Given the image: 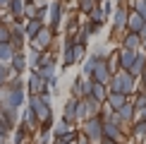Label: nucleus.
<instances>
[{"label": "nucleus", "mask_w": 146, "mask_h": 144, "mask_svg": "<svg viewBox=\"0 0 146 144\" xmlns=\"http://www.w3.org/2000/svg\"><path fill=\"white\" fill-rule=\"evenodd\" d=\"M144 144H146V142H144Z\"/></svg>", "instance_id": "43"}, {"label": "nucleus", "mask_w": 146, "mask_h": 144, "mask_svg": "<svg viewBox=\"0 0 146 144\" xmlns=\"http://www.w3.org/2000/svg\"><path fill=\"white\" fill-rule=\"evenodd\" d=\"M103 12H106V17L113 12V5H110V0H106V3H103Z\"/></svg>", "instance_id": "33"}, {"label": "nucleus", "mask_w": 146, "mask_h": 144, "mask_svg": "<svg viewBox=\"0 0 146 144\" xmlns=\"http://www.w3.org/2000/svg\"><path fill=\"white\" fill-rule=\"evenodd\" d=\"M103 139H113L117 144H127V132L120 127V125L106 120V123H103Z\"/></svg>", "instance_id": "4"}, {"label": "nucleus", "mask_w": 146, "mask_h": 144, "mask_svg": "<svg viewBox=\"0 0 146 144\" xmlns=\"http://www.w3.org/2000/svg\"><path fill=\"white\" fill-rule=\"evenodd\" d=\"M3 120H5V123L10 125L12 130H15L17 125H19L22 115H19V111H17V108H7V111H3Z\"/></svg>", "instance_id": "19"}, {"label": "nucleus", "mask_w": 146, "mask_h": 144, "mask_svg": "<svg viewBox=\"0 0 146 144\" xmlns=\"http://www.w3.org/2000/svg\"><path fill=\"white\" fill-rule=\"evenodd\" d=\"M74 144H91V142H89V139H86V137H84V135H79V137H77V142H74Z\"/></svg>", "instance_id": "35"}, {"label": "nucleus", "mask_w": 146, "mask_h": 144, "mask_svg": "<svg viewBox=\"0 0 146 144\" xmlns=\"http://www.w3.org/2000/svg\"><path fill=\"white\" fill-rule=\"evenodd\" d=\"M53 144H74V142H60V139H53Z\"/></svg>", "instance_id": "38"}, {"label": "nucleus", "mask_w": 146, "mask_h": 144, "mask_svg": "<svg viewBox=\"0 0 146 144\" xmlns=\"http://www.w3.org/2000/svg\"><path fill=\"white\" fill-rule=\"evenodd\" d=\"M127 101H129V96H125V94H120V91H108L106 106H110V111H113V113H117L120 108L127 103Z\"/></svg>", "instance_id": "11"}, {"label": "nucleus", "mask_w": 146, "mask_h": 144, "mask_svg": "<svg viewBox=\"0 0 146 144\" xmlns=\"http://www.w3.org/2000/svg\"><path fill=\"white\" fill-rule=\"evenodd\" d=\"M120 43H122V48H127V51H141V39H139V34L125 31Z\"/></svg>", "instance_id": "17"}, {"label": "nucleus", "mask_w": 146, "mask_h": 144, "mask_svg": "<svg viewBox=\"0 0 146 144\" xmlns=\"http://www.w3.org/2000/svg\"><path fill=\"white\" fill-rule=\"evenodd\" d=\"M15 58V48L10 43H0V63H10Z\"/></svg>", "instance_id": "25"}, {"label": "nucleus", "mask_w": 146, "mask_h": 144, "mask_svg": "<svg viewBox=\"0 0 146 144\" xmlns=\"http://www.w3.org/2000/svg\"><path fill=\"white\" fill-rule=\"evenodd\" d=\"M53 34H55V31H53L50 27H43V29H41V34L31 41V46H36L41 53H48L53 48Z\"/></svg>", "instance_id": "6"}, {"label": "nucleus", "mask_w": 146, "mask_h": 144, "mask_svg": "<svg viewBox=\"0 0 146 144\" xmlns=\"http://www.w3.org/2000/svg\"><path fill=\"white\" fill-rule=\"evenodd\" d=\"M74 58H77V63H84L86 60V43H74Z\"/></svg>", "instance_id": "28"}, {"label": "nucleus", "mask_w": 146, "mask_h": 144, "mask_svg": "<svg viewBox=\"0 0 146 144\" xmlns=\"http://www.w3.org/2000/svg\"><path fill=\"white\" fill-rule=\"evenodd\" d=\"M10 5V0H0V7H7Z\"/></svg>", "instance_id": "36"}, {"label": "nucleus", "mask_w": 146, "mask_h": 144, "mask_svg": "<svg viewBox=\"0 0 146 144\" xmlns=\"http://www.w3.org/2000/svg\"><path fill=\"white\" fill-rule=\"evenodd\" d=\"M134 120H146V108H141V111H137Z\"/></svg>", "instance_id": "34"}, {"label": "nucleus", "mask_w": 146, "mask_h": 144, "mask_svg": "<svg viewBox=\"0 0 146 144\" xmlns=\"http://www.w3.org/2000/svg\"><path fill=\"white\" fill-rule=\"evenodd\" d=\"M96 5H98L96 0H79V10H82L84 15H91V10H94Z\"/></svg>", "instance_id": "29"}, {"label": "nucleus", "mask_w": 146, "mask_h": 144, "mask_svg": "<svg viewBox=\"0 0 146 144\" xmlns=\"http://www.w3.org/2000/svg\"><path fill=\"white\" fill-rule=\"evenodd\" d=\"M27 65H29V58H27L24 51L15 53V58L10 60V67H12V72H17V75H24V72H27Z\"/></svg>", "instance_id": "13"}, {"label": "nucleus", "mask_w": 146, "mask_h": 144, "mask_svg": "<svg viewBox=\"0 0 146 144\" xmlns=\"http://www.w3.org/2000/svg\"><path fill=\"white\" fill-rule=\"evenodd\" d=\"M98 60H101V58H96L94 53H91V58L84 60V70H82V75H84V77H91V75H94V70H96V65H98Z\"/></svg>", "instance_id": "23"}, {"label": "nucleus", "mask_w": 146, "mask_h": 144, "mask_svg": "<svg viewBox=\"0 0 146 144\" xmlns=\"http://www.w3.org/2000/svg\"><path fill=\"white\" fill-rule=\"evenodd\" d=\"M91 118V113H89V103H86V99H79V106H77V123L82 125L84 120H89Z\"/></svg>", "instance_id": "21"}, {"label": "nucleus", "mask_w": 146, "mask_h": 144, "mask_svg": "<svg viewBox=\"0 0 146 144\" xmlns=\"http://www.w3.org/2000/svg\"><path fill=\"white\" fill-rule=\"evenodd\" d=\"M86 99H89V96H86ZM91 99H96V101H101V103H106V99H108V87H106V84L94 82V87H91Z\"/></svg>", "instance_id": "18"}, {"label": "nucleus", "mask_w": 146, "mask_h": 144, "mask_svg": "<svg viewBox=\"0 0 146 144\" xmlns=\"http://www.w3.org/2000/svg\"><path fill=\"white\" fill-rule=\"evenodd\" d=\"M110 77H113V67L108 65V60H98V65H96L94 75H91V79L98 82V84H110Z\"/></svg>", "instance_id": "7"}, {"label": "nucleus", "mask_w": 146, "mask_h": 144, "mask_svg": "<svg viewBox=\"0 0 146 144\" xmlns=\"http://www.w3.org/2000/svg\"><path fill=\"white\" fill-rule=\"evenodd\" d=\"M144 72H146V51L141 48V51H137V60H134V65H132L129 75H132V77H137V79H139V77H141Z\"/></svg>", "instance_id": "15"}, {"label": "nucleus", "mask_w": 146, "mask_h": 144, "mask_svg": "<svg viewBox=\"0 0 146 144\" xmlns=\"http://www.w3.org/2000/svg\"><path fill=\"white\" fill-rule=\"evenodd\" d=\"M91 22H98V24H103V22H106L108 19V17H106V12H103V7H101V5H96V7L94 10H91Z\"/></svg>", "instance_id": "27"}, {"label": "nucleus", "mask_w": 146, "mask_h": 144, "mask_svg": "<svg viewBox=\"0 0 146 144\" xmlns=\"http://www.w3.org/2000/svg\"><path fill=\"white\" fill-rule=\"evenodd\" d=\"M31 144H53V132L50 130H38L31 137Z\"/></svg>", "instance_id": "20"}, {"label": "nucleus", "mask_w": 146, "mask_h": 144, "mask_svg": "<svg viewBox=\"0 0 146 144\" xmlns=\"http://www.w3.org/2000/svg\"><path fill=\"white\" fill-rule=\"evenodd\" d=\"M96 3H98V5H101V3H106V0H96Z\"/></svg>", "instance_id": "41"}, {"label": "nucleus", "mask_w": 146, "mask_h": 144, "mask_svg": "<svg viewBox=\"0 0 146 144\" xmlns=\"http://www.w3.org/2000/svg\"><path fill=\"white\" fill-rule=\"evenodd\" d=\"M144 24H146V19L139 12H134V10H129V19H127V31H132V34H139L144 29Z\"/></svg>", "instance_id": "16"}, {"label": "nucleus", "mask_w": 146, "mask_h": 144, "mask_svg": "<svg viewBox=\"0 0 146 144\" xmlns=\"http://www.w3.org/2000/svg\"><path fill=\"white\" fill-rule=\"evenodd\" d=\"M144 3H146V0H144Z\"/></svg>", "instance_id": "42"}, {"label": "nucleus", "mask_w": 146, "mask_h": 144, "mask_svg": "<svg viewBox=\"0 0 146 144\" xmlns=\"http://www.w3.org/2000/svg\"><path fill=\"white\" fill-rule=\"evenodd\" d=\"M139 39H141V48H146V24H144L141 31H139Z\"/></svg>", "instance_id": "32"}, {"label": "nucleus", "mask_w": 146, "mask_h": 144, "mask_svg": "<svg viewBox=\"0 0 146 144\" xmlns=\"http://www.w3.org/2000/svg\"><path fill=\"white\" fill-rule=\"evenodd\" d=\"M70 96H74V99H84V91H82V75L74 77V82H72V87H70Z\"/></svg>", "instance_id": "26"}, {"label": "nucleus", "mask_w": 146, "mask_h": 144, "mask_svg": "<svg viewBox=\"0 0 146 144\" xmlns=\"http://www.w3.org/2000/svg\"><path fill=\"white\" fill-rule=\"evenodd\" d=\"M77 106H79V99H67L62 106V120H67V123H77Z\"/></svg>", "instance_id": "12"}, {"label": "nucleus", "mask_w": 146, "mask_h": 144, "mask_svg": "<svg viewBox=\"0 0 146 144\" xmlns=\"http://www.w3.org/2000/svg\"><path fill=\"white\" fill-rule=\"evenodd\" d=\"M12 39V22H3L0 24V43H10Z\"/></svg>", "instance_id": "24"}, {"label": "nucleus", "mask_w": 146, "mask_h": 144, "mask_svg": "<svg viewBox=\"0 0 146 144\" xmlns=\"http://www.w3.org/2000/svg\"><path fill=\"white\" fill-rule=\"evenodd\" d=\"M108 91H120V94H125V96L132 99L134 91H137V77H132L129 72H125V70L113 72L110 84H108Z\"/></svg>", "instance_id": "1"}, {"label": "nucleus", "mask_w": 146, "mask_h": 144, "mask_svg": "<svg viewBox=\"0 0 146 144\" xmlns=\"http://www.w3.org/2000/svg\"><path fill=\"white\" fill-rule=\"evenodd\" d=\"M10 79H12V67H10V63H0V89L7 87Z\"/></svg>", "instance_id": "22"}, {"label": "nucleus", "mask_w": 146, "mask_h": 144, "mask_svg": "<svg viewBox=\"0 0 146 144\" xmlns=\"http://www.w3.org/2000/svg\"><path fill=\"white\" fill-rule=\"evenodd\" d=\"M46 91H50V89H48V82H46L36 70H31V77L27 79V94L41 96V94H46Z\"/></svg>", "instance_id": "5"}, {"label": "nucleus", "mask_w": 146, "mask_h": 144, "mask_svg": "<svg viewBox=\"0 0 146 144\" xmlns=\"http://www.w3.org/2000/svg\"><path fill=\"white\" fill-rule=\"evenodd\" d=\"M103 115H94L89 120H84L82 125H79V135H84L91 144H101L103 139Z\"/></svg>", "instance_id": "2"}, {"label": "nucleus", "mask_w": 146, "mask_h": 144, "mask_svg": "<svg viewBox=\"0 0 146 144\" xmlns=\"http://www.w3.org/2000/svg\"><path fill=\"white\" fill-rule=\"evenodd\" d=\"M134 12H139V15L146 19V3L144 0H134Z\"/></svg>", "instance_id": "31"}, {"label": "nucleus", "mask_w": 146, "mask_h": 144, "mask_svg": "<svg viewBox=\"0 0 146 144\" xmlns=\"http://www.w3.org/2000/svg\"><path fill=\"white\" fill-rule=\"evenodd\" d=\"M50 132H53V139H60V142H77V137H79V127L74 123L62 120V118L53 125Z\"/></svg>", "instance_id": "3"}, {"label": "nucleus", "mask_w": 146, "mask_h": 144, "mask_svg": "<svg viewBox=\"0 0 146 144\" xmlns=\"http://www.w3.org/2000/svg\"><path fill=\"white\" fill-rule=\"evenodd\" d=\"M3 22H5V17H3V12H0V24H3Z\"/></svg>", "instance_id": "40"}, {"label": "nucleus", "mask_w": 146, "mask_h": 144, "mask_svg": "<svg viewBox=\"0 0 146 144\" xmlns=\"http://www.w3.org/2000/svg\"><path fill=\"white\" fill-rule=\"evenodd\" d=\"M43 27H46L43 19H27V22H24V34H27L29 41H34L36 36L41 34V29H43Z\"/></svg>", "instance_id": "14"}, {"label": "nucleus", "mask_w": 146, "mask_h": 144, "mask_svg": "<svg viewBox=\"0 0 146 144\" xmlns=\"http://www.w3.org/2000/svg\"><path fill=\"white\" fill-rule=\"evenodd\" d=\"M10 139H5V137H0V144H7Z\"/></svg>", "instance_id": "39"}, {"label": "nucleus", "mask_w": 146, "mask_h": 144, "mask_svg": "<svg viewBox=\"0 0 146 144\" xmlns=\"http://www.w3.org/2000/svg\"><path fill=\"white\" fill-rule=\"evenodd\" d=\"M127 19H129V12H127V7L120 5V7L115 10V15H113V31L115 34H125L127 31Z\"/></svg>", "instance_id": "9"}, {"label": "nucleus", "mask_w": 146, "mask_h": 144, "mask_svg": "<svg viewBox=\"0 0 146 144\" xmlns=\"http://www.w3.org/2000/svg\"><path fill=\"white\" fill-rule=\"evenodd\" d=\"M48 10H50V5H46V3H41L38 7H36V19H46V15H48Z\"/></svg>", "instance_id": "30"}, {"label": "nucleus", "mask_w": 146, "mask_h": 144, "mask_svg": "<svg viewBox=\"0 0 146 144\" xmlns=\"http://www.w3.org/2000/svg\"><path fill=\"white\" fill-rule=\"evenodd\" d=\"M134 60H137V51H127V48H120L117 51V67L120 70L129 72L132 65H134Z\"/></svg>", "instance_id": "10"}, {"label": "nucleus", "mask_w": 146, "mask_h": 144, "mask_svg": "<svg viewBox=\"0 0 146 144\" xmlns=\"http://www.w3.org/2000/svg\"><path fill=\"white\" fill-rule=\"evenodd\" d=\"M62 3L60 0H53L50 3V10H48V22H50V29L53 31H58L60 29V24H62Z\"/></svg>", "instance_id": "8"}, {"label": "nucleus", "mask_w": 146, "mask_h": 144, "mask_svg": "<svg viewBox=\"0 0 146 144\" xmlns=\"http://www.w3.org/2000/svg\"><path fill=\"white\" fill-rule=\"evenodd\" d=\"M101 144H117V142H113V139H101Z\"/></svg>", "instance_id": "37"}]
</instances>
